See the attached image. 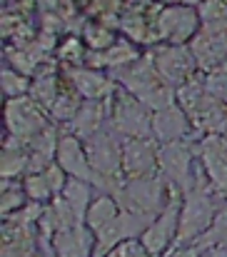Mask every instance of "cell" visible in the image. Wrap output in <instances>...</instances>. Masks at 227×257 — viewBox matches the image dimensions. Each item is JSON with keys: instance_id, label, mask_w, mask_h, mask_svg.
I'll return each instance as SVG.
<instances>
[{"instance_id": "ffe728a7", "label": "cell", "mask_w": 227, "mask_h": 257, "mask_svg": "<svg viewBox=\"0 0 227 257\" xmlns=\"http://www.w3.org/2000/svg\"><path fill=\"white\" fill-rule=\"evenodd\" d=\"M82 40H85V45H87L92 53H105V50H110V48L118 43L115 33H112L102 20L85 25V30H82Z\"/></svg>"}, {"instance_id": "9a60e30c", "label": "cell", "mask_w": 227, "mask_h": 257, "mask_svg": "<svg viewBox=\"0 0 227 257\" xmlns=\"http://www.w3.org/2000/svg\"><path fill=\"white\" fill-rule=\"evenodd\" d=\"M28 160H30V148L25 143H20L18 138L8 135L5 148H3V165H0L3 177L20 180V175H28Z\"/></svg>"}, {"instance_id": "5b68a950", "label": "cell", "mask_w": 227, "mask_h": 257, "mask_svg": "<svg viewBox=\"0 0 227 257\" xmlns=\"http://www.w3.org/2000/svg\"><path fill=\"white\" fill-rule=\"evenodd\" d=\"M5 125H8L10 138H18L20 143L28 145L50 122L45 117V107L35 97L23 95V97L5 100Z\"/></svg>"}, {"instance_id": "4fadbf2b", "label": "cell", "mask_w": 227, "mask_h": 257, "mask_svg": "<svg viewBox=\"0 0 227 257\" xmlns=\"http://www.w3.org/2000/svg\"><path fill=\"white\" fill-rule=\"evenodd\" d=\"M68 78L70 87L75 90L82 100H105L107 95H112V83L110 78H105L100 70L82 65V68H68Z\"/></svg>"}, {"instance_id": "5bb4252c", "label": "cell", "mask_w": 227, "mask_h": 257, "mask_svg": "<svg viewBox=\"0 0 227 257\" xmlns=\"http://www.w3.org/2000/svg\"><path fill=\"white\" fill-rule=\"evenodd\" d=\"M105 122V102L102 100H85L75 120L70 122V133L80 140H90L92 135L102 133Z\"/></svg>"}, {"instance_id": "d4e9b609", "label": "cell", "mask_w": 227, "mask_h": 257, "mask_svg": "<svg viewBox=\"0 0 227 257\" xmlns=\"http://www.w3.org/2000/svg\"><path fill=\"white\" fill-rule=\"evenodd\" d=\"M82 43H85V40H80V38H68V40H63V43L58 45L60 60L68 63L70 68H80V65L85 63V48H82Z\"/></svg>"}, {"instance_id": "6da1fadb", "label": "cell", "mask_w": 227, "mask_h": 257, "mask_svg": "<svg viewBox=\"0 0 227 257\" xmlns=\"http://www.w3.org/2000/svg\"><path fill=\"white\" fill-rule=\"evenodd\" d=\"M212 195H217V192L210 185H200L182 197L177 245H192L205 232H210V227L215 225V217H217V205H215Z\"/></svg>"}, {"instance_id": "30bf717a", "label": "cell", "mask_w": 227, "mask_h": 257, "mask_svg": "<svg viewBox=\"0 0 227 257\" xmlns=\"http://www.w3.org/2000/svg\"><path fill=\"white\" fill-rule=\"evenodd\" d=\"M192 130H195V125L180 105H170V107H162V110L152 112V138L160 145L187 140Z\"/></svg>"}, {"instance_id": "9c48e42d", "label": "cell", "mask_w": 227, "mask_h": 257, "mask_svg": "<svg viewBox=\"0 0 227 257\" xmlns=\"http://www.w3.org/2000/svg\"><path fill=\"white\" fill-rule=\"evenodd\" d=\"M200 165L210 180V187L227 200V138L210 133L200 140Z\"/></svg>"}, {"instance_id": "3957f363", "label": "cell", "mask_w": 227, "mask_h": 257, "mask_svg": "<svg viewBox=\"0 0 227 257\" xmlns=\"http://www.w3.org/2000/svg\"><path fill=\"white\" fill-rule=\"evenodd\" d=\"M197 163L192 155V148L187 145V140H177V143H165L160 145L157 153V172L167 180V185L177 187L182 195H187L195 187V175H197Z\"/></svg>"}, {"instance_id": "603a6c76", "label": "cell", "mask_w": 227, "mask_h": 257, "mask_svg": "<svg viewBox=\"0 0 227 257\" xmlns=\"http://www.w3.org/2000/svg\"><path fill=\"white\" fill-rule=\"evenodd\" d=\"M23 187H25V195L30 202H38V205H50L58 195L53 192L45 172H33V175H25L23 180Z\"/></svg>"}, {"instance_id": "d6986e66", "label": "cell", "mask_w": 227, "mask_h": 257, "mask_svg": "<svg viewBox=\"0 0 227 257\" xmlns=\"http://www.w3.org/2000/svg\"><path fill=\"white\" fill-rule=\"evenodd\" d=\"M30 200H28L25 187L20 185V180H5L3 182V197H0V212H3V217H13Z\"/></svg>"}, {"instance_id": "44dd1931", "label": "cell", "mask_w": 227, "mask_h": 257, "mask_svg": "<svg viewBox=\"0 0 227 257\" xmlns=\"http://www.w3.org/2000/svg\"><path fill=\"white\" fill-rule=\"evenodd\" d=\"M58 95H60V78L55 73H40L38 80H33L30 97H35L45 110H50V105L55 102Z\"/></svg>"}, {"instance_id": "4316f807", "label": "cell", "mask_w": 227, "mask_h": 257, "mask_svg": "<svg viewBox=\"0 0 227 257\" xmlns=\"http://www.w3.org/2000/svg\"><path fill=\"white\" fill-rule=\"evenodd\" d=\"M225 138H227V133H225Z\"/></svg>"}, {"instance_id": "277c9868", "label": "cell", "mask_w": 227, "mask_h": 257, "mask_svg": "<svg viewBox=\"0 0 227 257\" xmlns=\"http://www.w3.org/2000/svg\"><path fill=\"white\" fill-rule=\"evenodd\" d=\"M202 18L192 5H167L157 13V35L165 45H187L200 35Z\"/></svg>"}, {"instance_id": "52a82bcc", "label": "cell", "mask_w": 227, "mask_h": 257, "mask_svg": "<svg viewBox=\"0 0 227 257\" xmlns=\"http://www.w3.org/2000/svg\"><path fill=\"white\" fill-rule=\"evenodd\" d=\"M152 60H155V68H157L160 78L167 85L180 87L195 78L197 58H195L192 48H187V45H160L152 53Z\"/></svg>"}, {"instance_id": "2e32d148", "label": "cell", "mask_w": 227, "mask_h": 257, "mask_svg": "<svg viewBox=\"0 0 227 257\" xmlns=\"http://www.w3.org/2000/svg\"><path fill=\"white\" fill-rule=\"evenodd\" d=\"M120 212H123V210H120L118 197L102 192V195H97V197L90 202V207H87V212H85V225H87L92 232H97V230H102L105 225H110L112 220H118Z\"/></svg>"}, {"instance_id": "7c38bea8", "label": "cell", "mask_w": 227, "mask_h": 257, "mask_svg": "<svg viewBox=\"0 0 227 257\" xmlns=\"http://www.w3.org/2000/svg\"><path fill=\"white\" fill-rule=\"evenodd\" d=\"M55 257H95V232L80 222L70 230L53 235Z\"/></svg>"}, {"instance_id": "ac0fdd59", "label": "cell", "mask_w": 227, "mask_h": 257, "mask_svg": "<svg viewBox=\"0 0 227 257\" xmlns=\"http://www.w3.org/2000/svg\"><path fill=\"white\" fill-rule=\"evenodd\" d=\"M82 102H85V100L77 95L73 87H70V90H60V95L55 97V102L50 105L48 112L53 115L55 122H68V125H70V122L75 120V115L80 112Z\"/></svg>"}, {"instance_id": "e0dca14e", "label": "cell", "mask_w": 227, "mask_h": 257, "mask_svg": "<svg viewBox=\"0 0 227 257\" xmlns=\"http://www.w3.org/2000/svg\"><path fill=\"white\" fill-rule=\"evenodd\" d=\"M60 195L68 200V205L75 210V215L85 222V212H87L90 202L95 200V195H92V182L80 180V177H70L68 185H65V190H63Z\"/></svg>"}, {"instance_id": "7a4b0ae2", "label": "cell", "mask_w": 227, "mask_h": 257, "mask_svg": "<svg viewBox=\"0 0 227 257\" xmlns=\"http://www.w3.org/2000/svg\"><path fill=\"white\" fill-rule=\"evenodd\" d=\"M110 125L112 133L123 135V140L152 138V110L145 107L133 92L120 87L110 100Z\"/></svg>"}, {"instance_id": "ba28073f", "label": "cell", "mask_w": 227, "mask_h": 257, "mask_svg": "<svg viewBox=\"0 0 227 257\" xmlns=\"http://www.w3.org/2000/svg\"><path fill=\"white\" fill-rule=\"evenodd\" d=\"M160 143L155 138H130L123 140V175L125 180H143L157 172Z\"/></svg>"}, {"instance_id": "8992f818", "label": "cell", "mask_w": 227, "mask_h": 257, "mask_svg": "<svg viewBox=\"0 0 227 257\" xmlns=\"http://www.w3.org/2000/svg\"><path fill=\"white\" fill-rule=\"evenodd\" d=\"M182 197H185V195H182L177 187H172V195H170V202L165 205V210L143 230L140 240H143V245L148 247V252H150L152 257H162L170 250V245L177 240Z\"/></svg>"}, {"instance_id": "7402d4cb", "label": "cell", "mask_w": 227, "mask_h": 257, "mask_svg": "<svg viewBox=\"0 0 227 257\" xmlns=\"http://www.w3.org/2000/svg\"><path fill=\"white\" fill-rule=\"evenodd\" d=\"M135 60H140V50L135 48V43L133 40H125V38H120L110 50H105V68H128V65H133Z\"/></svg>"}, {"instance_id": "8fae6325", "label": "cell", "mask_w": 227, "mask_h": 257, "mask_svg": "<svg viewBox=\"0 0 227 257\" xmlns=\"http://www.w3.org/2000/svg\"><path fill=\"white\" fill-rule=\"evenodd\" d=\"M55 163L68 172V177H80V180H87L92 182V168H90V160H87V150H85V143L75 138L73 133L63 135L60 143H58V153H55Z\"/></svg>"}, {"instance_id": "484cf974", "label": "cell", "mask_w": 227, "mask_h": 257, "mask_svg": "<svg viewBox=\"0 0 227 257\" xmlns=\"http://www.w3.org/2000/svg\"><path fill=\"white\" fill-rule=\"evenodd\" d=\"M105 257H152V255L148 252V247L143 245L140 237H130V240L120 242L115 250H110Z\"/></svg>"}, {"instance_id": "cb8c5ba5", "label": "cell", "mask_w": 227, "mask_h": 257, "mask_svg": "<svg viewBox=\"0 0 227 257\" xmlns=\"http://www.w3.org/2000/svg\"><path fill=\"white\" fill-rule=\"evenodd\" d=\"M0 83H3V92H5L8 100H13V97H23V95H30V87H33V80H30L28 75L18 73L15 68H5Z\"/></svg>"}]
</instances>
